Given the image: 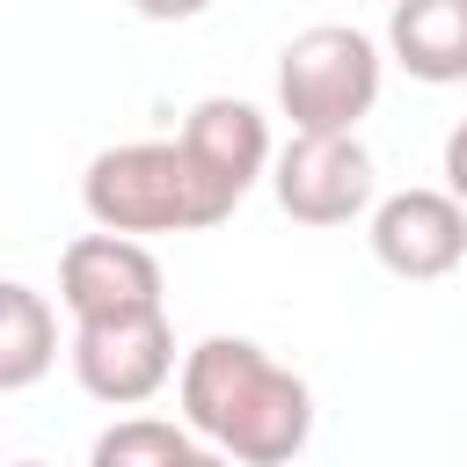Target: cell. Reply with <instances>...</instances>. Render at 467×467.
I'll return each instance as SVG.
<instances>
[{"label":"cell","instance_id":"obj_1","mask_svg":"<svg viewBox=\"0 0 467 467\" xmlns=\"http://www.w3.org/2000/svg\"><path fill=\"white\" fill-rule=\"evenodd\" d=\"M182 423L241 467H292L314 438V387L248 336H204L175 372Z\"/></svg>","mask_w":467,"mask_h":467},{"label":"cell","instance_id":"obj_10","mask_svg":"<svg viewBox=\"0 0 467 467\" xmlns=\"http://www.w3.org/2000/svg\"><path fill=\"white\" fill-rule=\"evenodd\" d=\"M58 365V314L36 285H0V394H29Z\"/></svg>","mask_w":467,"mask_h":467},{"label":"cell","instance_id":"obj_2","mask_svg":"<svg viewBox=\"0 0 467 467\" xmlns=\"http://www.w3.org/2000/svg\"><path fill=\"white\" fill-rule=\"evenodd\" d=\"M80 204L95 226L109 234H197L219 226V197L204 190V175L190 168L182 139H131V146H102L80 175Z\"/></svg>","mask_w":467,"mask_h":467},{"label":"cell","instance_id":"obj_15","mask_svg":"<svg viewBox=\"0 0 467 467\" xmlns=\"http://www.w3.org/2000/svg\"><path fill=\"white\" fill-rule=\"evenodd\" d=\"M15 467H44V460H15Z\"/></svg>","mask_w":467,"mask_h":467},{"label":"cell","instance_id":"obj_12","mask_svg":"<svg viewBox=\"0 0 467 467\" xmlns=\"http://www.w3.org/2000/svg\"><path fill=\"white\" fill-rule=\"evenodd\" d=\"M445 190H452V197L467 204V117H460V124L445 131Z\"/></svg>","mask_w":467,"mask_h":467},{"label":"cell","instance_id":"obj_11","mask_svg":"<svg viewBox=\"0 0 467 467\" xmlns=\"http://www.w3.org/2000/svg\"><path fill=\"white\" fill-rule=\"evenodd\" d=\"M197 445L190 423H161V416H117L95 445H88V467H182Z\"/></svg>","mask_w":467,"mask_h":467},{"label":"cell","instance_id":"obj_13","mask_svg":"<svg viewBox=\"0 0 467 467\" xmlns=\"http://www.w3.org/2000/svg\"><path fill=\"white\" fill-rule=\"evenodd\" d=\"M212 0H131V15H146V22H197Z\"/></svg>","mask_w":467,"mask_h":467},{"label":"cell","instance_id":"obj_5","mask_svg":"<svg viewBox=\"0 0 467 467\" xmlns=\"http://www.w3.org/2000/svg\"><path fill=\"white\" fill-rule=\"evenodd\" d=\"M175 328L168 306L153 314H117V321H73V379L102 409H139L175 379Z\"/></svg>","mask_w":467,"mask_h":467},{"label":"cell","instance_id":"obj_6","mask_svg":"<svg viewBox=\"0 0 467 467\" xmlns=\"http://www.w3.org/2000/svg\"><path fill=\"white\" fill-rule=\"evenodd\" d=\"M372 263L409 285H438L467 263V204L452 190H394L372 204Z\"/></svg>","mask_w":467,"mask_h":467},{"label":"cell","instance_id":"obj_14","mask_svg":"<svg viewBox=\"0 0 467 467\" xmlns=\"http://www.w3.org/2000/svg\"><path fill=\"white\" fill-rule=\"evenodd\" d=\"M182 467H241V460H226L219 445H190V460H182Z\"/></svg>","mask_w":467,"mask_h":467},{"label":"cell","instance_id":"obj_7","mask_svg":"<svg viewBox=\"0 0 467 467\" xmlns=\"http://www.w3.org/2000/svg\"><path fill=\"white\" fill-rule=\"evenodd\" d=\"M58 299L73 321H117V314H153L161 306V263L139 234H80L58 255Z\"/></svg>","mask_w":467,"mask_h":467},{"label":"cell","instance_id":"obj_4","mask_svg":"<svg viewBox=\"0 0 467 467\" xmlns=\"http://www.w3.org/2000/svg\"><path fill=\"white\" fill-rule=\"evenodd\" d=\"M270 190L299 226H350L379 204V175L358 131H292V146L270 161Z\"/></svg>","mask_w":467,"mask_h":467},{"label":"cell","instance_id":"obj_3","mask_svg":"<svg viewBox=\"0 0 467 467\" xmlns=\"http://www.w3.org/2000/svg\"><path fill=\"white\" fill-rule=\"evenodd\" d=\"M379 44L350 22H314L277 51V109L292 131H358L379 102Z\"/></svg>","mask_w":467,"mask_h":467},{"label":"cell","instance_id":"obj_8","mask_svg":"<svg viewBox=\"0 0 467 467\" xmlns=\"http://www.w3.org/2000/svg\"><path fill=\"white\" fill-rule=\"evenodd\" d=\"M182 153H190V168L204 175V190L219 197V212L234 219V204L255 190V175H270V124H263V109L255 102H241V95H204L190 117H182Z\"/></svg>","mask_w":467,"mask_h":467},{"label":"cell","instance_id":"obj_9","mask_svg":"<svg viewBox=\"0 0 467 467\" xmlns=\"http://www.w3.org/2000/svg\"><path fill=\"white\" fill-rule=\"evenodd\" d=\"M387 51L423 88L467 80V0H394L387 7Z\"/></svg>","mask_w":467,"mask_h":467}]
</instances>
